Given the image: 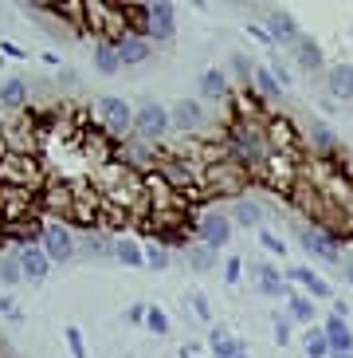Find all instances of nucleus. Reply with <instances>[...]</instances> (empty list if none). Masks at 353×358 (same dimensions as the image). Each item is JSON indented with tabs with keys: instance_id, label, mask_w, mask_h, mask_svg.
<instances>
[{
	"instance_id": "dca6fc26",
	"label": "nucleus",
	"mask_w": 353,
	"mask_h": 358,
	"mask_svg": "<svg viewBox=\"0 0 353 358\" xmlns=\"http://www.w3.org/2000/svg\"><path fill=\"white\" fill-rule=\"evenodd\" d=\"M197 91L208 99V103H224V99H228V75L220 71V67H208V71H200Z\"/></svg>"
},
{
	"instance_id": "b1692460",
	"label": "nucleus",
	"mask_w": 353,
	"mask_h": 358,
	"mask_svg": "<svg viewBox=\"0 0 353 358\" xmlns=\"http://www.w3.org/2000/svg\"><path fill=\"white\" fill-rule=\"evenodd\" d=\"M314 315H318V311H314V299L291 287V295H287V319H291V323H310Z\"/></svg>"
},
{
	"instance_id": "aec40b11",
	"label": "nucleus",
	"mask_w": 353,
	"mask_h": 358,
	"mask_svg": "<svg viewBox=\"0 0 353 358\" xmlns=\"http://www.w3.org/2000/svg\"><path fill=\"white\" fill-rule=\"evenodd\" d=\"M251 87H255V95L267 99V103H279V99L287 95V91H283V83L275 79V75H271V67H267V64L255 67V75H251Z\"/></svg>"
},
{
	"instance_id": "393cba45",
	"label": "nucleus",
	"mask_w": 353,
	"mask_h": 358,
	"mask_svg": "<svg viewBox=\"0 0 353 358\" xmlns=\"http://www.w3.org/2000/svg\"><path fill=\"white\" fill-rule=\"evenodd\" d=\"M302 350H306V358H330V343H326L322 327H310V331L302 335Z\"/></svg>"
},
{
	"instance_id": "79ce46f5",
	"label": "nucleus",
	"mask_w": 353,
	"mask_h": 358,
	"mask_svg": "<svg viewBox=\"0 0 353 358\" xmlns=\"http://www.w3.org/2000/svg\"><path fill=\"white\" fill-rule=\"evenodd\" d=\"M333 311H338V315L345 319V315H350V303H345V299H333Z\"/></svg>"
},
{
	"instance_id": "f03ea898",
	"label": "nucleus",
	"mask_w": 353,
	"mask_h": 358,
	"mask_svg": "<svg viewBox=\"0 0 353 358\" xmlns=\"http://www.w3.org/2000/svg\"><path fill=\"white\" fill-rule=\"evenodd\" d=\"M137 16H142V24H146V32H142V36H146L149 43L173 40V32H176V8L169 4V0H153V4H146Z\"/></svg>"
},
{
	"instance_id": "37998d69",
	"label": "nucleus",
	"mask_w": 353,
	"mask_h": 358,
	"mask_svg": "<svg viewBox=\"0 0 353 358\" xmlns=\"http://www.w3.org/2000/svg\"><path fill=\"white\" fill-rule=\"evenodd\" d=\"M345 284L353 287V256H350V260H345Z\"/></svg>"
},
{
	"instance_id": "6ab92c4d",
	"label": "nucleus",
	"mask_w": 353,
	"mask_h": 358,
	"mask_svg": "<svg viewBox=\"0 0 353 358\" xmlns=\"http://www.w3.org/2000/svg\"><path fill=\"white\" fill-rule=\"evenodd\" d=\"M228 221L239 224V229H263V209L255 205V201H248V197H236L232 201Z\"/></svg>"
},
{
	"instance_id": "9d476101",
	"label": "nucleus",
	"mask_w": 353,
	"mask_h": 358,
	"mask_svg": "<svg viewBox=\"0 0 353 358\" xmlns=\"http://www.w3.org/2000/svg\"><path fill=\"white\" fill-rule=\"evenodd\" d=\"M12 256H16V264H20V272L28 284H43L47 272H52V260H47V252H43L40 244H20Z\"/></svg>"
},
{
	"instance_id": "a19ab883",
	"label": "nucleus",
	"mask_w": 353,
	"mask_h": 358,
	"mask_svg": "<svg viewBox=\"0 0 353 358\" xmlns=\"http://www.w3.org/2000/svg\"><path fill=\"white\" fill-rule=\"evenodd\" d=\"M126 323H146V303H134L126 311Z\"/></svg>"
},
{
	"instance_id": "4468645a",
	"label": "nucleus",
	"mask_w": 353,
	"mask_h": 358,
	"mask_svg": "<svg viewBox=\"0 0 353 358\" xmlns=\"http://www.w3.org/2000/svg\"><path fill=\"white\" fill-rule=\"evenodd\" d=\"M243 338L239 335H232L228 327H212L208 331V350H212V358H236V355H243Z\"/></svg>"
},
{
	"instance_id": "0eeeda50",
	"label": "nucleus",
	"mask_w": 353,
	"mask_h": 358,
	"mask_svg": "<svg viewBox=\"0 0 353 358\" xmlns=\"http://www.w3.org/2000/svg\"><path fill=\"white\" fill-rule=\"evenodd\" d=\"M118 166H126L130 173H157L161 154H153V146L137 138V142H126V146L118 150Z\"/></svg>"
},
{
	"instance_id": "6e6552de",
	"label": "nucleus",
	"mask_w": 353,
	"mask_h": 358,
	"mask_svg": "<svg viewBox=\"0 0 353 358\" xmlns=\"http://www.w3.org/2000/svg\"><path fill=\"white\" fill-rule=\"evenodd\" d=\"M197 236L204 248H212V252H220V248H228L232 241V221H228V213H204L197 221Z\"/></svg>"
},
{
	"instance_id": "20e7f679",
	"label": "nucleus",
	"mask_w": 353,
	"mask_h": 358,
	"mask_svg": "<svg viewBox=\"0 0 353 358\" xmlns=\"http://www.w3.org/2000/svg\"><path fill=\"white\" fill-rule=\"evenodd\" d=\"M40 248L47 252V260H52V264H67L75 252H79V241L71 236L67 224L47 221V224H40Z\"/></svg>"
},
{
	"instance_id": "7ed1b4c3",
	"label": "nucleus",
	"mask_w": 353,
	"mask_h": 358,
	"mask_svg": "<svg viewBox=\"0 0 353 358\" xmlns=\"http://www.w3.org/2000/svg\"><path fill=\"white\" fill-rule=\"evenodd\" d=\"M94 110H98V127L106 130L110 138H122L134 130V110H130V103L118 95H103L98 103H94Z\"/></svg>"
},
{
	"instance_id": "a18cd8bd",
	"label": "nucleus",
	"mask_w": 353,
	"mask_h": 358,
	"mask_svg": "<svg viewBox=\"0 0 353 358\" xmlns=\"http://www.w3.org/2000/svg\"><path fill=\"white\" fill-rule=\"evenodd\" d=\"M236 358H251V355H248V350H243V355H236Z\"/></svg>"
},
{
	"instance_id": "c756f323",
	"label": "nucleus",
	"mask_w": 353,
	"mask_h": 358,
	"mask_svg": "<svg viewBox=\"0 0 353 358\" xmlns=\"http://www.w3.org/2000/svg\"><path fill=\"white\" fill-rule=\"evenodd\" d=\"M146 327L153 331V335H169V315H165V307L149 303V307H146Z\"/></svg>"
},
{
	"instance_id": "f257e3e1",
	"label": "nucleus",
	"mask_w": 353,
	"mask_h": 358,
	"mask_svg": "<svg viewBox=\"0 0 353 358\" xmlns=\"http://www.w3.org/2000/svg\"><path fill=\"white\" fill-rule=\"evenodd\" d=\"M294 236H299V244L314 256V260H322V264H338V256H342L338 236H333L330 229H322V224H302L299 221L294 224Z\"/></svg>"
},
{
	"instance_id": "e433bc0d",
	"label": "nucleus",
	"mask_w": 353,
	"mask_h": 358,
	"mask_svg": "<svg viewBox=\"0 0 353 358\" xmlns=\"http://www.w3.org/2000/svg\"><path fill=\"white\" fill-rule=\"evenodd\" d=\"M239 275H243L239 256H228V264H224V280H228V287H239Z\"/></svg>"
},
{
	"instance_id": "72a5a7b5",
	"label": "nucleus",
	"mask_w": 353,
	"mask_h": 358,
	"mask_svg": "<svg viewBox=\"0 0 353 358\" xmlns=\"http://www.w3.org/2000/svg\"><path fill=\"white\" fill-rule=\"evenodd\" d=\"M260 244L267 248L271 256H283V252H287V241H283L279 232H271V229H260Z\"/></svg>"
},
{
	"instance_id": "9b49d317",
	"label": "nucleus",
	"mask_w": 353,
	"mask_h": 358,
	"mask_svg": "<svg viewBox=\"0 0 353 358\" xmlns=\"http://www.w3.org/2000/svg\"><path fill=\"white\" fill-rule=\"evenodd\" d=\"M283 275H287V284H299L302 295H310V299H333V284L322 280L314 268H306V264H294V268H287Z\"/></svg>"
},
{
	"instance_id": "412c9836",
	"label": "nucleus",
	"mask_w": 353,
	"mask_h": 358,
	"mask_svg": "<svg viewBox=\"0 0 353 358\" xmlns=\"http://www.w3.org/2000/svg\"><path fill=\"white\" fill-rule=\"evenodd\" d=\"M114 260L122 268H146V248L130 236H114Z\"/></svg>"
},
{
	"instance_id": "a211bd4d",
	"label": "nucleus",
	"mask_w": 353,
	"mask_h": 358,
	"mask_svg": "<svg viewBox=\"0 0 353 358\" xmlns=\"http://www.w3.org/2000/svg\"><path fill=\"white\" fill-rule=\"evenodd\" d=\"M291 52H294V64H299L302 75H318V71L326 67L322 48H318L314 40H306V36H302V43H299V48H291Z\"/></svg>"
},
{
	"instance_id": "49530a36",
	"label": "nucleus",
	"mask_w": 353,
	"mask_h": 358,
	"mask_svg": "<svg viewBox=\"0 0 353 358\" xmlns=\"http://www.w3.org/2000/svg\"><path fill=\"white\" fill-rule=\"evenodd\" d=\"M0 67H4V55H0Z\"/></svg>"
},
{
	"instance_id": "2eb2a0df",
	"label": "nucleus",
	"mask_w": 353,
	"mask_h": 358,
	"mask_svg": "<svg viewBox=\"0 0 353 358\" xmlns=\"http://www.w3.org/2000/svg\"><path fill=\"white\" fill-rule=\"evenodd\" d=\"M322 331H326V343H330V355H353V331L342 315H330Z\"/></svg>"
},
{
	"instance_id": "cd10ccee",
	"label": "nucleus",
	"mask_w": 353,
	"mask_h": 358,
	"mask_svg": "<svg viewBox=\"0 0 353 358\" xmlns=\"http://www.w3.org/2000/svg\"><path fill=\"white\" fill-rule=\"evenodd\" d=\"M188 268H193V272H212V268H216V252H212V248H204V244H193V248H188Z\"/></svg>"
},
{
	"instance_id": "bb28decb",
	"label": "nucleus",
	"mask_w": 353,
	"mask_h": 358,
	"mask_svg": "<svg viewBox=\"0 0 353 358\" xmlns=\"http://www.w3.org/2000/svg\"><path fill=\"white\" fill-rule=\"evenodd\" d=\"M255 59L251 55H243V52H232V59H228V71H232V79H239V83H251V75H255Z\"/></svg>"
},
{
	"instance_id": "c9c22d12",
	"label": "nucleus",
	"mask_w": 353,
	"mask_h": 358,
	"mask_svg": "<svg viewBox=\"0 0 353 358\" xmlns=\"http://www.w3.org/2000/svg\"><path fill=\"white\" fill-rule=\"evenodd\" d=\"M0 311H4V319H12V323H20V319H24L20 303H16L8 292H0Z\"/></svg>"
},
{
	"instance_id": "a878e982",
	"label": "nucleus",
	"mask_w": 353,
	"mask_h": 358,
	"mask_svg": "<svg viewBox=\"0 0 353 358\" xmlns=\"http://www.w3.org/2000/svg\"><path fill=\"white\" fill-rule=\"evenodd\" d=\"M306 138H310L322 154H333V150H338V134H333L326 122H310V127H306Z\"/></svg>"
},
{
	"instance_id": "5701e85b",
	"label": "nucleus",
	"mask_w": 353,
	"mask_h": 358,
	"mask_svg": "<svg viewBox=\"0 0 353 358\" xmlns=\"http://www.w3.org/2000/svg\"><path fill=\"white\" fill-rule=\"evenodd\" d=\"M28 95H31L28 79H4V83H0V103L4 106H16V110H20V106H28Z\"/></svg>"
},
{
	"instance_id": "58836bf2",
	"label": "nucleus",
	"mask_w": 353,
	"mask_h": 358,
	"mask_svg": "<svg viewBox=\"0 0 353 358\" xmlns=\"http://www.w3.org/2000/svg\"><path fill=\"white\" fill-rule=\"evenodd\" d=\"M248 32H251V40H260L263 48H275V43H271V36H267V28H263V24H248Z\"/></svg>"
},
{
	"instance_id": "4c0bfd02",
	"label": "nucleus",
	"mask_w": 353,
	"mask_h": 358,
	"mask_svg": "<svg viewBox=\"0 0 353 358\" xmlns=\"http://www.w3.org/2000/svg\"><path fill=\"white\" fill-rule=\"evenodd\" d=\"M291 335H294L291 319H287V315H275V338H279L283 347H287V343H291Z\"/></svg>"
},
{
	"instance_id": "473e14b6",
	"label": "nucleus",
	"mask_w": 353,
	"mask_h": 358,
	"mask_svg": "<svg viewBox=\"0 0 353 358\" xmlns=\"http://www.w3.org/2000/svg\"><path fill=\"white\" fill-rule=\"evenodd\" d=\"M185 303H188V311H193L200 323H208V319H212V307H208V295H204V292H188Z\"/></svg>"
},
{
	"instance_id": "2f4dec72",
	"label": "nucleus",
	"mask_w": 353,
	"mask_h": 358,
	"mask_svg": "<svg viewBox=\"0 0 353 358\" xmlns=\"http://www.w3.org/2000/svg\"><path fill=\"white\" fill-rule=\"evenodd\" d=\"M83 248L91 256H114V236H83Z\"/></svg>"
},
{
	"instance_id": "f704fd0d",
	"label": "nucleus",
	"mask_w": 353,
	"mask_h": 358,
	"mask_svg": "<svg viewBox=\"0 0 353 358\" xmlns=\"http://www.w3.org/2000/svg\"><path fill=\"white\" fill-rule=\"evenodd\" d=\"M0 280L8 287H16L24 280V272H20V264H16V256H8V260H0Z\"/></svg>"
},
{
	"instance_id": "ea45409f",
	"label": "nucleus",
	"mask_w": 353,
	"mask_h": 358,
	"mask_svg": "<svg viewBox=\"0 0 353 358\" xmlns=\"http://www.w3.org/2000/svg\"><path fill=\"white\" fill-rule=\"evenodd\" d=\"M0 55L4 59H24V48L20 43H0Z\"/></svg>"
},
{
	"instance_id": "f3484780",
	"label": "nucleus",
	"mask_w": 353,
	"mask_h": 358,
	"mask_svg": "<svg viewBox=\"0 0 353 358\" xmlns=\"http://www.w3.org/2000/svg\"><path fill=\"white\" fill-rule=\"evenodd\" d=\"M326 87H330V95H338L342 103H353V64H330Z\"/></svg>"
},
{
	"instance_id": "39448f33",
	"label": "nucleus",
	"mask_w": 353,
	"mask_h": 358,
	"mask_svg": "<svg viewBox=\"0 0 353 358\" xmlns=\"http://www.w3.org/2000/svg\"><path fill=\"white\" fill-rule=\"evenodd\" d=\"M173 130V118H169V106H161V103H146L142 110L134 115V134L142 138V142H161V138Z\"/></svg>"
},
{
	"instance_id": "423d86ee",
	"label": "nucleus",
	"mask_w": 353,
	"mask_h": 358,
	"mask_svg": "<svg viewBox=\"0 0 353 358\" xmlns=\"http://www.w3.org/2000/svg\"><path fill=\"white\" fill-rule=\"evenodd\" d=\"M263 28H267V36H271V43H275V48H299V43H302L299 20H294L291 12H283V8L263 12Z\"/></svg>"
},
{
	"instance_id": "ddd939ff",
	"label": "nucleus",
	"mask_w": 353,
	"mask_h": 358,
	"mask_svg": "<svg viewBox=\"0 0 353 358\" xmlns=\"http://www.w3.org/2000/svg\"><path fill=\"white\" fill-rule=\"evenodd\" d=\"M255 287H260V295H271V299H287L291 295V284H287V275L275 268V264H255Z\"/></svg>"
},
{
	"instance_id": "de8ad7c7",
	"label": "nucleus",
	"mask_w": 353,
	"mask_h": 358,
	"mask_svg": "<svg viewBox=\"0 0 353 358\" xmlns=\"http://www.w3.org/2000/svg\"><path fill=\"white\" fill-rule=\"evenodd\" d=\"M0 134H4V127H0Z\"/></svg>"
},
{
	"instance_id": "4be33fe9",
	"label": "nucleus",
	"mask_w": 353,
	"mask_h": 358,
	"mask_svg": "<svg viewBox=\"0 0 353 358\" xmlns=\"http://www.w3.org/2000/svg\"><path fill=\"white\" fill-rule=\"evenodd\" d=\"M94 71L98 75H118L122 71V59H118L114 40H103L98 48H94Z\"/></svg>"
},
{
	"instance_id": "c03bdc74",
	"label": "nucleus",
	"mask_w": 353,
	"mask_h": 358,
	"mask_svg": "<svg viewBox=\"0 0 353 358\" xmlns=\"http://www.w3.org/2000/svg\"><path fill=\"white\" fill-rule=\"evenodd\" d=\"M330 358H353V355H330Z\"/></svg>"
},
{
	"instance_id": "c85d7f7f",
	"label": "nucleus",
	"mask_w": 353,
	"mask_h": 358,
	"mask_svg": "<svg viewBox=\"0 0 353 358\" xmlns=\"http://www.w3.org/2000/svg\"><path fill=\"white\" fill-rule=\"evenodd\" d=\"M146 268L149 272H165L169 268V248L165 244H146Z\"/></svg>"
},
{
	"instance_id": "f8f14e48",
	"label": "nucleus",
	"mask_w": 353,
	"mask_h": 358,
	"mask_svg": "<svg viewBox=\"0 0 353 358\" xmlns=\"http://www.w3.org/2000/svg\"><path fill=\"white\" fill-rule=\"evenodd\" d=\"M114 48H118V59H122V67L149 64V55H153V43H149L142 32H126V36H118Z\"/></svg>"
},
{
	"instance_id": "7c9ffc66",
	"label": "nucleus",
	"mask_w": 353,
	"mask_h": 358,
	"mask_svg": "<svg viewBox=\"0 0 353 358\" xmlns=\"http://www.w3.org/2000/svg\"><path fill=\"white\" fill-rule=\"evenodd\" d=\"M63 343H67V350H71V358H87V343H83V331L79 327H63Z\"/></svg>"
},
{
	"instance_id": "1a4fd4ad",
	"label": "nucleus",
	"mask_w": 353,
	"mask_h": 358,
	"mask_svg": "<svg viewBox=\"0 0 353 358\" xmlns=\"http://www.w3.org/2000/svg\"><path fill=\"white\" fill-rule=\"evenodd\" d=\"M169 118H173V130H185V134H197L208 127V110L200 99H176Z\"/></svg>"
}]
</instances>
